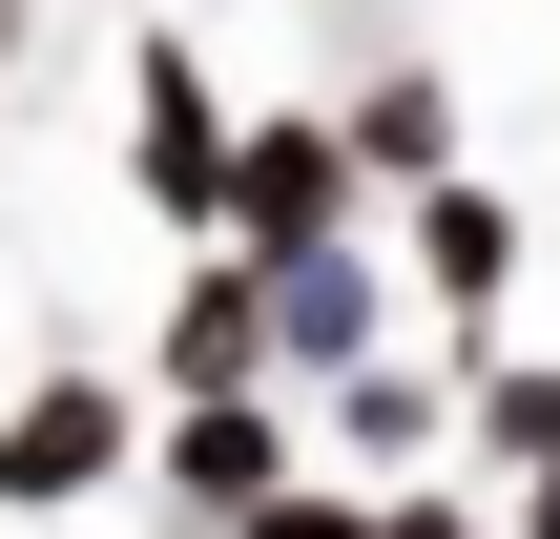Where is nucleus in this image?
Wrapping results in <instances>:
<instances>
[{"instance_id":"obj_1","label":"nucleus","mask_w":560,"mask_h":539,"mask_svg":"<svg viewBox=\"0 0 560 539\" xmlns=\"http://www.w3.org/2000/svg\"><path fill=\"white\" fill-rule=\"evenodd\" d=\"M125 436H145V395H125V374H42V395L0 415V519L104 499V478H125Z\"/></svg>"},{"instance_id":"obj_2","label":"nucleus","mask_w":560,"mask_h":539,"mask_svg":"<svg viewBox=\"0 0 560 539\" xmlns=\"http://www.w3.org/2000/svg\"><path fill=\"white\" fill-rule=\"evenodd\" d=\"M125 166H145V208H166V229H229V104H208V62H187V42H145V62H125Z\"/></svg>"},{"instance_id":"obj_3","label":"nucleus","mask_w":560,"mask_h":539,"mask_svg":"<svg viewBox=\"0 0 560 539\" xmlns=\"http://www.w3.org/2000/svg\"><path fill=\"white\" fill-rule=\"evenodd\" d=\"M312 229H353V125H229V249H312Z\"/></svg>"},{"instance_id":"obj_4","label":"nucleus","mask_w":560,"mask_h":539,"mask_svg":"<svg viewBox=\"0 0 560 539\" xmlns=\"http://www.w3.org/2000/svg\"><path fill=\"white\" fill-rule=\"evenodd\" d=\"M270 478H291V415H270V374H249V395H166V499H187V519H249Z\"/></svg>"},{"instance_id":"obj_5","label":"nucleus","mask_w":560,"mask_h":539,"mask_svg":"<svg viewBox=\"0 0 560 539\" xmlns=\"http://www.w3.org/2000/svg\"><path fill=\"white\" fill-rule=\"evenodd\" d=\"M249 291H270V374H353L374 353V270L312 229V249H249Z\"/></svg>"},{"instance_id":"obj_6","label":"nucleus","mask_w":560,"mask_h":539,"mask_svg":"<svg viewBox=\"0 0 560 539\" xmlns=\"http://www.w3.org/2000/svg\"><path fill=\"white\" fill-rule=\"evenodd\" d=\"M416 291H436V312H457V332H478V312H499V291H520V208H499V187H457V166H436V187H416Z\"/></svg>"},{"instance_id":"obj_7","label":"nucleus","mask_w":560,"mask_h":539,"mask_svg":"<svg viewBox=\"0 0 560 539\" xmlns=\"http://www.w3.org/2000/svg\"><path fill=\"white\" fill-rule=\"evenodd\" d=\"M332 125H353V187H436V166H457V83H436V62H395V83H353Z\"/></svg>"},{"instance_id":"obj_8","label":"nucleus","mask_w":560,"mask_h":539,"mask_svg":"<svg viewBox=\"0 0 560 539\" xmlns=\"http://www.w3.org/2000/svg\"><path fill=\"white\" fill-rule=\"evenodd\" d=\"M249 374H270V291H249V249H229V270L166 312V395H249Z\"/></svg>"},{"instance_id":"obj_9","label":"nucleus","mask_w":560,"mask_h":539,"mask_svg":"<svg viewBox=\"0 0 560 539\" xmlns=\"http://www.w3.org/2000/svg\"><path fill=\"white\" fill-rule=\"evenodd\" d=\"M332 436H353V457H416V436H436V395H416L395 353H353V374H332Z\"/></svg>"},{"instance_id":"obj_10","label":"nucleus","mask_w":560,"mask_h":539,"mask_svg":"<svg viewBox=\"0 0 560 539\" xmlns=\"http://www.w3.org/2000/svg\"><path fill=\"white\" fill-rule=\"evenodd\" d=\"M478 436H499V457H560V374H540V353L478 374Z\"/></svg>"},{"instance_id":"obj_11","label":"nucleus","mask_w":560,"mask_h":539,"mask_svg":"<svg viewBox=\"0 0 560 539\" xmlns=\"http://www.w3.org/2000/svg\"><path fill=\"white\" fill-rule=\"evenodd\" d=\"M229 539H374V519H353V499H312V478H270V499H249Z\"/></svg>"},{"instance_id":"obj_12","label":"nucleus","mask_w":560,"mask_h":539,"mask_svg":"<svg viewBox=\"0 0 560 539\" xmlns=\"http://www.w3.org/2000/svg\"><path fill=\"white\" fill-rule=\"evenodd\" d=\"M374 539H478V519H457V499H395V519H374Z\"/></svg>"},{"instance_id":"obj_13","label":"nucleus","mask_w":560,"mask_h":539,"mask_svg":"<svg viewBox=\"0 0 560 539\" xmlns=\"http://www.w3.org/2000/svg\"><path fill=\"white\" fill-rule=\"evenodd\" d=\"M520 539H560V457H540V478H520Z\"/></svg>"},{"instance_id":"obj_14","label":"nucleus","mask_w":560,"mask_h":539,"mask_svg":"<svg viewBox=\"0 0 560 539\" xmlns=\"http://www.w3.org/2000/svg\"><path fill=\"white\" fill-rule=\"evenodd\" d=\"M0 62H21V0H0Z\"/></svg>"}]
</instances>
